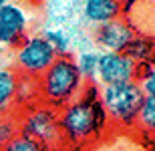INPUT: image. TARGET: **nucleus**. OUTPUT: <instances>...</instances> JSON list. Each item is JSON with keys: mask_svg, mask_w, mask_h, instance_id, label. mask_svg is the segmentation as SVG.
<instances>
[{"mask_svg": "<svg viewBox=\"0 0 155 151\" xmlns=\"http://www.w3.org/2000/svg\"><path fill=\"white\" fill-rule=\"evenodd\" d=\"M18 81H20V75L16 73V69L12 64L0 67V117L16 115Z\"/></svg>", "mask_w": 155, "mask_h": 151, "instance_id": "obj_11", "label": "nucleus"}, {"mask_svg": "<svg viewBox=\"0 0 155 151\" xmlns=\"http://www.w3.org/2000/svg\"><path fill=\"white\" fill-rule=\"evenodd\" d=\"M73 57H58L38 79V101L54 111H61L79 97L85 89Z\"/></svg>", "mask_w": 155, "mask_h": 151, "instance_id": "obj_2", "label": "nucleus"}, {"mask_svg": "<svg viewBox=\"0 0 155 151\" xmlns=\"http://www.w3.org/2000/svg\"><path fill=\"white\" fill-rule=\"evenodd\" d=\"M18 133V117L16 115H4L0 117V149Z\"/></svg>", "mask_w": 155, "mask_h": 151, "instance_id": "obj_18", "label": "nucleus"}, {"mask_svg": "<svg viewBox=\"0 0 155 151\" xmlns=\"http://www.w3.org/2000/svg\"><path fill=\"white\" fill-rule=\"evenodd\" d=\"M18 117V133L26 135L30 139L38 141L46 149H58L67 145L61 133V123H58V111L51 109L42 103H36L28 109H22Z\"/></svg>", "mask_w": 155, "mask_h": 151, "instance_id": "obj_4", "label": "nucleus"}, {"mask_svg": "<svg viewBox=\"0 0 155 151\" xmlns=\"http://www.w3.org/2000/svg\"><path fill=\"white\" fill-rule=\"evenodd\" d=\"M125 54L131 58L137 67H143L147 63L155 61V41L149 36L143 34H135V38L131 41V44L127 47Z\"/></svg>", "mask_w": 155, "mask_h": 151, "instance_id": "obj_12", "label": "nucleus"}, {"mask_svg": "<svg viewBox=\"0 0 155 151\" xmlns=\"http://www.w3.org/2000/svg\"><path fill=\"white\" fill-rule=\"evenodd\" d=\"M0 151H51V149H46L45 145H40L38 141L30 139V137H26V135L16 133Z\"/></svg>", "mask_w": 155, "mask_h": 151, "instance_id": "obj_16", "label": "nucleus"}, {"mask_svg": "<svg viewBox=\"0 0 155 151\" xmlns=\"http://www.w3.org/2000/svg\"><path fill=\"white\" fill-rule=\"evenodd\" d=\"M0 67H2V64H0Z\"/></svg>", "mask_w": 155, "mask_h": 151, "instance_id": "obj_21", "label": "nucleus"}, {"mask_svg": "<svg viewBox=\"0 0 155 151\" xmlns=\"http://www.w3.org/2000/svg\"><path fill=\"white\" fill-rule=\"evenodd\" d=\"M8 2H10V0H0V10H2V8H4V6L8 4Z\"/></svg>", "mask_w": 155, "mask_h": 151, "instance_id": "obj_20", "label": "nucleus"}, {"mask_svg": "<svg viewBox=\"0 0 155 151\" xmlns=\"http://www.w3.org/2000/svg\"><path fill=\"white\" fill-rule=\"evenodd\" d=\"M57 58V52L46 42L42 32H35V34H28L12 51V67L20 77L38 81Z\"/></svg>", "mask_w": 155, "mask_h": 151, "instance_id": "obj_5", "label": "nucleus"}, {"mask_svg": "<svg viewBox=\"0 0 155 151\" xmlns=\"http://www.w3.org/2000/svg\"><path fill=\"white\" fill-rule=\"evenodd\" d=\"M137 83L141 85L145 95L155 97V61L147 63L143 67H139V75H137Z\"/></svg>", "mask_w": 155, "mask_h": 151, "instance_id": "obj_17", "label": "nucleus"}, {"mask_svg": "<svg viewBox=\"0 0 155 151\" xmlns=\"http://www.w3.org/2000/svg\"><path fill=\"white\" fill-rule=\"evenodd\" d=\"M137 127L147 131V133H151V135H155V97H151V95H145L143 105L139 109Z\"/></svg>", "mask_w": 155, "mask_h": 151, "instance_id": "obj_15", "label": "nucleus"}, {"mask_svg": "<svg viewBox=\"0 0 155 151\" xmlns=\"http://www.w3.org/2000/svg\"><path fill=\"white\" fill-rule=\"evenodd\" d=\"M75 58L77 69L87 85H97V69H99V52L97 51H81Z\"/></svg>", "mask_w": 155, "mask_h": 151, "instance_id": "obj_13", "label": "nucleus"}, {"mask_svg": "<svg viewBox=\"0 0 155 151\" xmlns=\"http://www.w3.org/2000/svg\"><path fill=\"white\" fill-rule=\"evenodd\" d=\"M135 34L137 32L127 22V18L121 16L107 24L95 26V44L101 48V52H125Z\"/></svg>", "mask_w": 155, "mask_h": 151, "instance_id": "obj_8", "label": "nucleus"}, {"mask_svg": "<svg viewBox=\"0 0 155 151\" xmlns=\"http://www.w3.org/2000/svg\"><path fill=\"white\" fill-rule=\"evenodd\" d=\"M125 14V8L119 0H85L83 2V16L87 22L101 26Z\"/></svg>", "mask_w": 155, "mask_h": 151, "instance_id": "obj_10", "label": "nucleus"}, {"mask_svg": "<svg viewBox=\"0 0 155 151\" xmlns=\"http://www.w3.org/2000/svg\"><path fill=\"white\" fill-rule=\"evenodd\" d=\"M119 2H121V4H123V8H125V10H127V8H131V6L135 4V2H139V0H119Z\"/></svg>", "mask_w": 155, "mask_h": 151, "instance_id": "obj_19", "label": "nucleus"}, {"mask_svg": "<svg viewBox=\"0 0 155 151\" xmlns=\"http://www.w3.org/2000/svg\"><path fill=\"white\" fill-rule=\"evenodd\" d=\"M145 93L137 81L119 83L101 87V105L109 123L117 127H133L137 125L139 109L143 105Z\"/></svg>", "mask_w": 155, "mask_h": 151, "instance_id": "obj_3", "label": "nucleus"}, {"mask_svg": "<svg viewBox=\"0 0 155 151\" xmlns=\"http://www.w3.org/2000/svg\"><path fill=\"white\" fill-rule=\"evenodd\" d=\"M28 12L20 2H8L0 10V48L14 51L28 36Z\"/></svg>", "mask_w": 155, "mask_h": 151, "instance_id": "obj_6", "label": "nucleus"}, {"mask_svg": "<svg viewBox=\"0 0 155 151\" xmlns=\"http://www.w3.org/2000/svg\"><path fill=\"white\" fill-rule=\"evenodd\" d=\"M58 123L64 143H89L103 133L109 119L101 105V87L85 85L83 93L73 103L58 111Z\"/></svg>", "mask_w": 155, "mask_h": 151, "instance_id": "obj_1", "label": "nucleus"}, {"mask_svg": "<svg viewBox=\"0 0 155 151\" xmlns=\"http://www.w3.org/2000/svg\"><path fill=\"white\" fill-rule=\"evenodd\" d=\"M123 16L137 34L155 41V0H139L131 8H127Z\"/></svg>", "mask_w": 155, "mask_h": 151, "instance_id": "obj_9", "label": "nucleus"}, {"mask_svg": "<svg viewBox=\"0 0 155 151\" xmlns=\"http://www.w3.org/2000/svg\"><path fill=\"white\" fill-rule=\"evenodd\" d=\"M42 36L52 47V51L57 52V57H71V36L64 30L46 28V30H42Z\"/></svg>", "mask_w": 155, "mask_h": 151, "instance_id": "obj_14", "label": "nucleus"}, {"mask_svg": "<svg viewBox=\"0 0 155 151\" xmlns=\"http://www.w3.org/2000/svg\"><path fill=\"white\" fill-rule=\"evenodd\" d=\"M137 75L139 67L125 52H99V69H97L99 87L137 81Z\"/></svg>", "mask_w": 155, "mask_h": 151, "instance_id": "obj_7", "label": "nucleus"}]
</instances>
